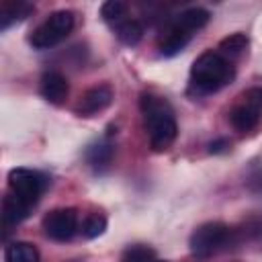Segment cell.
Here are the masks:
<instances>
[{"mask_svg":"<svg viewBox=\"0 0 262 262\" xmlns=\"http://www.w3.org/2000/svg\"><path fill=\"white\" fill-rule=\"evenodd\" d=\"M78 229V213L72 207L53 209L43 217V231L53 242H70Z\"/></svg>","mask_w":262,"mask_h":262,"instance_id":"obj_6","label":"cell"},{"mask_svg":"<svg viewBox=\"0 0 262 262\" xmlns=\"http://www.w3.org/2000/svg\"><path fill=\"white\" fill-rule=\"evenodd\" d=\"M123 262H156V252L149 246H131L123 254Z\"/></svg>","mask_w":262,"mask_h":262,"instance_id":"obj_20","label":"cell"},{"mask_svg":"<svg viewBox=\"0 0 262 262\" xmlns=\"http://www.w3.org/2000/svg\"><path fill=\"white\" fill-rule=\"evenodd\" d=\"M229 147V141L227 139H217V141H211L209 143V151L211 154H221V151H225Z\"/></svg>","mask_w":262,"mask_h":262,"instance_id":"obj_21","label":"cell"},{"mask_svg":"<svg viewBox=\"0 0 262 262\" xmlns=\"http://www.w3.org/2000/svg\"><path fill=\"white\" fill-rule=\"evenodd\" d=\"M231 80H233V66L229 63V59L219 51L209 49V51H203L192 61L188 92L196 96L211 94L227 86Z\"/></svg>","mask_w":262,"mask_h":262,"instance_id":"obj_2","label":"cell"},{"mask_svg":"<svg viewBox=\"0 0 262 262\" xmlns=\"http://www.w3.org/2000/svg\"><path fill=\"white\" fill-rule=\"evenodd\" d=\"M74 29V14L70 10H55L51 12L29 37V43L35 49H51L61 43Z\"/></svg>","mask_w":262,"mask_h":262,"instance_id":"obj_3","label":"cell"},{"mask_svg":"<svg viewBox=\"0 0 262 262\" xmlns=\"http://www.w3.org/2000/svg\"><path fill=\"white\" fill-rule=\"evenodd\" d=\"M139 108L149 137V147L154 151H166L178 135V125L172 106L162 96L154 92H143L139 98Z\"/></svg>","mask_w":262,"mask_h":262,"instance_id":"obj_1","label":"cell"},{"mask_svg":"<svg viewBox=\"0 0 262 262\" xmlns=\"http://www.w3.org/2000/svg\"><path fill=\"white\" fill-rule=\"evenodd\" d=\"M229 227L221 221H209V223H203L199 225L190 239H188V246H190V252L196 256V258H209L213 256L215 252H219L227 239H229Z\"/></svg>","mask_w":262,"mask_h":262,"instance_id":"obj_4","label":"cell"},{"mask_svg":"<svg viewBox=\"0 0 262 262\" xmlns=\"http://www.w3.org/2000/svg\"><path fill=\"white\" fill-rule=\"evenodd\" d=\"M156 262H164V260H156Z\"/></svg>","mask_w":262,"mask_h":262,"instance_id":"obj_22","label":"cell"},{"mask_svg":"<svg viewBox=\"0 0 262 262\" xmlns=\"http://www.w3.org/2000/svg\"><path fill=\"white\" fill-rule=\"evenodd\" d=\"M260 113H262V111H260L258 106H254L252 102L244 100V102L235 104V106L229 111V123H231V127H233L235 131L246 133V131H252V129L258 127V123H260Z\"/></svg>","mask_w":262,"mask_h":262,"instance_id":"obj_9","label":"cell"},{"mask_svg":"<svg viewBox=\"0 0 262 262\" xmlns=\"http://www.w3.org/2000/svg\"><path fill=\"white\" fill-rule=\"evenodd\" d=\"M209 18H211V14H209V10H205V8H188V10H184V12H180L176 18H174V25L176 27H180L182 31H186V33H190V35H194L196 31H201L207 23H209Z\"/></svg>","mask_w":262,"mask_h":262,"instance_id":"obj_13","label":"cell"},{"mask_svg":"<svg viewBox=\"0 0 262 262\" xmlns=\"http://www.w3.org/2000/svg\"><path fill=\"white\" fill-rule=\"evenodd\" d=\"M31 12H33V6L29 2H10V0L2 2V8H0V29L6 31L14 23L25 20Z\"/></svg>","mask_w":262,"mask_h":262,"instance_id":"obj_12","label":"cell"},{"mask_svg":"<svg viewBox=\"0 0 262 262\" xmlns=\"http://www.w3.org/2000/svg\"><path fill=\"white\" fill-rule=\"evenodd\" d=\"M248 47V37L244 33H231L227 37H223L219 41V49H221V55H239L244 53Z\"/></svg>","mask_w":262,"mask_h":262,"instance_id":"obj_18","label":"cell"},{"mask_svg":"<svg viewBox=\"0 0 262 262\" xmlns=\"http://www.w3.org/2000/svg\"><path fill=\"white\" fill-rule=\"evenodd\" d=\"M113 160V143L104 137L100 141H94L92 145H88L86 149V162L92 166V168H104L108 166Z\"/></svg>","mask_w":262,"mask_h":262,"instance_id":"obj_15","label":"cell"},{"mask_svg":"<svg viewBox=\"0 0 262 262\" xmlns=\"http://www.w3.org/2000/svg\"><path fill=\"white\" fill-rule=\"evenodd\" d=\"M31 209H33V207H31L29 203H25V201L18 199L16 194L8 192V194L4 196V201H2V221H4V225H6V227L18 225L23 219L29 217V211H31Z\"/></svg>","mask_w":262,"mask_h":262,"instance_id":"obj_11","label":"cell"},{"mask_svg":"<svg viewBox=\"0 0 262 262\" xmlns=\"http://www.w3.org/2000/svg\"><path fill=\"white\" fill-rule=\"evenodd\" d=\"M100 16L106 25L117 29L119 25H123L127 20V4L121 0H108L100 6Z\"/></svg>","mask_w":262,"mask_h":262,"instance_id":"obj_16","label":"cell"},{"mask_svg":"<svg viewBox=\"0 0 262 262\" xmlns=\"http://www.w3.org/2000/svg\"><path fill=\"white\" fill-rule=\"evenodd\" d=\"M113 102V88L108 84H98L88 88L76 102L74 111L80 117H94L100 111H104Z\"/></svg>","mask_w":262,"mask_h":262,"instance_id":"obj_7","label":"cell"},{"mask_svg":"<svg viewBox=\"0 0 262 262\" xmlns=\"http://www.w3.org/2000/svg\"><path fill=\"white\" fill-rule=\"evenodd\" d=\"M190 33H186V31H182L180 27H176L174 23L164 31V35L160 37V43H158V49H160V53L164 55V57H172V55H176V53H180L186 45H188V41H190Z\"/></svg>","mask_w":262,"mask_h":262,"instance_id":"obj_10","label":"cell"},{"mask_svg":"<svg viewBox=\"0 0 262 262\" xmlns=\"http://www.w3.org/2000/svg\"><path fill=\"white\" fill-rule=\"evenodd\" d=\"M47 184H49V178L43 172H37V170L14 168L8 174L10 192L16 194L18 199H23L25 203H29L31 207L39 201V196L43 194V190L47 188Z\"/></svg>","mask_w":262,"mask_h":262,"instance_id":"obj_5","label":"cell"},{"mask_svg":"<svg viewBox=\"0 0 262 262\" xmlns=\"http://www.w3.org/2000/svg\"><path fill=\"white\" fill-rule=\"evenodd\" d=\"M115 33H117V37H119L121 43H125V45H137L141 41V37H143V27L137 20L127 18L123 25H119L115 29Z\"/></svg>","mask_w":262,"mask_h":262,"instance_id":"obj_17","label":"cell"},{"mask_svg":"<svg viewBox=\"0 0 262 262\" xmlns=\"http://www.w3.org/2000/svg\"><path fill=\"white\" fill-rule=\"evenodd\" d=\"M41 96L51 104H63L70 94V84L63 74L59 72H45L39 82Z\"/></svg>","mask_w":262,"mask_h":262,"instance_id":"obj_8","label":"cell"},{"mask_svg":"<svg viewBox=\"0 0 262 262\" xmlns=\"http://www.w3.org/2000/svg\"><path fill=\"white\" fill-rule=\"evenodd\" d=\"M104 229H106V217L100 215V213H92V215H88V217L84 219V223H82V235L88 237V239L102 235Z\"/></svg>","mask_w":262,"mask_h":262,"instance_id":"obj_19","label":"cell"},{"mask_svg":"<svg viewBox=\"0 0 262 262\" xmlns=\"http://www.w3.org/2000/svg\"><path fill=\"white\" fill-rule=\"evenodd\" d=\"M4 262H39V250L29 242H10L4 248Z\"/></svg>","mask_w":262,"mask_h":262,"instance_id":"obj_14","label":"cell"}]
</instances>
